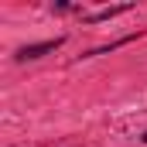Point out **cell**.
<instances>
[{
  "instance_id": "obj_1",
  "label": "cell",
  "mask_w": 147,
  "mask_h": 147,
  "mask_svg": "<svg viewBox=\"0 0 147 147\" xmlns=\"http://www.w3.org/2000/svg\"><path fill=\"white\" fill-rule=\"evenodd\" d=\"M55 48H62V38H55V41H41V45H28V48L17 51V58H21V62H28V58H41V55H48V51H55Z\"/></svg>"
},
{
  "instance_id": "obj_2",
  "label": "cell",
  "mask_w": 147,
  "mask_h": 147,
  "mask_svg": "<svg viewBox=\"0 0 147 147\" xmlns=\"http://www.w3.org/2000/svg\"><path fill=\"white\" fill-rule=\"evenodd\" d=\"M127 7H110V10H99V14H92L89 21H106V17H116V14H123Z\"/></svg>"
},
{
  "instance_id": "obj_3",
  "label": "cell",
  "mask_w": 147,
  "mask_h": 147,
  "mask_svg": "<svg viewBox=\"0 0 147 147\" xmlns=\"http://www.w3.org/2000/svg\"><path fill=\"white\" fill-rule=\"evenodd\" d=\"M144 144H147V134H144Z\"/></svg>"
}]
</instances>
